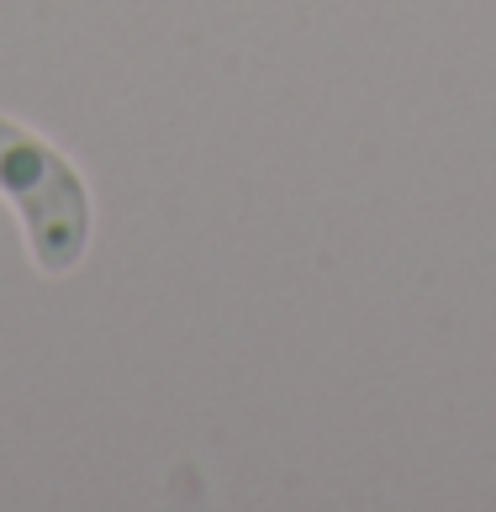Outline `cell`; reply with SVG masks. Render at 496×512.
<instances>
[{
  "mask_svg": "<svg viewBox=\"0 0 496 512\" xmlns=\"http://www.w3.org/2000/svg\"><path fill=\"white\" fill-rule=\"evenodd\" d=\"M0 201L16 212L27 238V259L48 280L69 275L90 254L95 206L80 164L37 127L0 111Z\"/></svg>",
  "mask_w": 496,
  "mask_h": 512,
  "instance_id": "6da1fadb",
  "label": "cell"
}]
</instances>
